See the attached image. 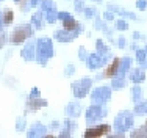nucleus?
I'll return each instance as SVG.
<instances>
[{"instance_id": "nucleus-12", "label": "nucleus", "mask_w": 147, "mask_h": 138, "mask_svg": "<svg viewBox=\"0 0 147 138\" xmlns=\"http://www.w3.org/2000/svg\"><path fill=\"white\" fill-rule=\"evenodd\" d=\"M25 124V122L22 121V119H19V121H17V129H22V126Z\"/></svg>"}, {"instance_id": "nucleus-9", "label": "nucleus", "mask_w": 147, "mask_h": 138, "mask_svg": "<svg viewBox=\"0 0 147 138\" xmlns=\"http://www.w3.org/2000/svg\"><path fill=\"white\" fill-rule=\"evenodd\" d=\"M31 20H33V25H36L38 28L41 27V16H39V14H34Z\"/></svg>"}, {"instance_id": "nucleus-3", "label": "nucleus", "mask_w": 147, "mask_h": 138, "mask_svg": "<svg viewBox=\"0 0 147 138\" xmlns=\"http://www.w3.org/2000/svg\"><path fill=\"white\" fill-rule=\"evenodd\" d=\"M108 129H110V126H107V124L99 126V127H96V129L86 130V132H85V137H102V135H105V133L108 132Z\"/></svg>"}, {"instance_id": "nucleus-4", "label": "nucleus", "mask_w": 147, "mask_h": 138, "mask_svg": "<svg viewBox=\"0 0 147 138\" xmlns=\"http://www.w3.org/2000/svg\"><path fill=\"white\" fill-rule=\"evenodd\" d=\"M119 65H121V58H114V60H113V63H111V65L108 66L107 69H105L103 75H105V77H113L114 74L117 72V69H119Z\"/></svg>"}, {"instance_id": "nucleus-8", "label": "nucleus", "mask_w": 147, "mask_h": 138, "mask_svg": "<svg viewBox=\"0 0 147 138\" xmlns=\"http://www.w3.org/2000/svg\"><path fill=\"white\" fill-rule=\"evenodd\" d=\"M44 105H45V101H34V97H31L28 101V110H38Z\"/></svg>"}, {"instance_id": "nucleus-14", "label": "nucleus", "mask_w": 147, "mask_h": 138, "mask_svg": "<svg viewBox=\"0 0 147 138\" xmlns=\"http://www.w3.org/2000/svg\"><path fill=\"white\" fill-rule=\"evenodd\" d=\"M2 25H3V20L0 19V30H2Z\"/></svg>"}, {"instance_id": "nucleus-6", "label": "nucleus", "mask_w": 147, "mask_h": 138, "mask_svg": "<svg viewBox=\"0 0 147 138\" xmlns=\"http://www.w3.org/2000/svg\"><path fill=\"white\" fill-rule=\"evenodd\" d=\"M22 55H24V58H25V60H33L34 58L33 55H36V54H34V46L33 44H28L22 50Z\"/></svg>"}, {"instance_id": "nucleus-5", "label": "nucleus", "mask_w": 147, "mask_h": 138, "mask_svg": "<svg viewBox=\"0 0 147 138\" xmlns=\"http://www.w3.org/2000/svg\"><path fill=\"white\" fill-rule=\"evenodd\" d=\"M14 19V14H13L11 10H3V14H2V20H3V25H9Z\"/></svg>"}, {"instance_id": "nucleus-15", "label": "nucleus", "mask_w": 147, "mask_h": 138, "mask_svg": "<svg viewBox=\"0 0 147 138\" xmlns=\"http://www.w3.org/2000/svg\"><path fill=\"white\" fill-rule=\"evenodd\" d=\"M16 2H19V0H16Z\"/></svg>"}, {"instance_id": "nucleus-1", "label": "nucleus", "mask_w": 147, "mask_h": 138, "mask_svg": "<svg viewBox=\"0 0 147 138\" xmlns=\"http://www.w3.org/2000/svg\"><path fill=\"white\" fill-rule=\"evenodd\" d=\"M33 30H31V25H19L13 30L11 33V44H22L24 41H27L31 36Z\"/></svg>"}, {"instance_id": "nucleus-2", "label": "nucleus", "mask_w": 147, "mask_h": 138, "mask_svg": "<svg viewBox=\"0 0 147 138\" xmlns=\"http://www.w3.org/2000/svg\"><path fill=\"white\" fill-rule=\"evenodd\" d=\"M38 60L41 63L45 61V58L52 56V42L50 39H39L38 41Z\"/></svg>"}, {"instance_id": "nucleus-7", "label": "nucleus", "mask_w": 147, "mask_h": 138, "mask_svg": "<svg viewBox=\"0 0 147 138\" xmlns=\"http://www.w3.org/2000/svg\"><path fill=\"white\" fill-rule=\"evenodd\" d=\"M63 25H64V30L66 31H71V30H74V28L77 27V22L67 16V17H64V19H63Z\"/></svg>"}, {"instance_id": "nucleus-13", "label": "nucleus", "mask_w": 147, "mask_h": 138, "mask_svg": "<svg viewBox=\"0 0 147 138\" xmlns=\"http://www.w3.org/2000/svg\"><path fill=\"white\" fill-rule=\"evenodd\" d=\"M39 2H41V0H31V6H36Z\"/></svg>"}, {"instance_id": "nucleus-10", "label": "nucleus", "mask_w": 147, "mask_h": 138, "mask_svg": "<svg viewBox=\"0 0 147 138\" xmlns=\"http://www.w3.org/2000/svg\"><path fill=\"white\" fill-rule=\"evenodd\" d=\"M3 44H5V33L0 30V47H3Z\"/></svg>"}, {"instance_id": "nucleus-11", "label": "nucleus", "mask_w": 147, "mask_h": 138, "mask_svg": "<svg viewBox=\"0 0 147 138\" xmlns=\"http://www.w3.org/2000/svg\"><path fill=\"white\" fill-rule=\"evenodd\" d=\"M38 96H39V91H38V90L31 91V97H38Z\"/></svg>"}]
</instances>
